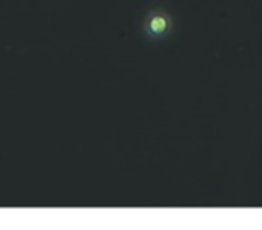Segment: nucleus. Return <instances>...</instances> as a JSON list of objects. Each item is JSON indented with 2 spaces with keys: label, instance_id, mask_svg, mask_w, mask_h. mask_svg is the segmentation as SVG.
Masks as SVG:
<instances>
[{
  "label": "nucleus",
  "instance_id": "f257e3e1",
  "mask_svg": "<svg viewBox=\"0 0 262 230\" xmlns=\"http://www.w3.org/2000/svg\"><path fill=\"white\" fill-rule=\"evenodd\" d=\"M141 29L148 41H162L175 31V20L164 7H152L143 18Z\"/></svg>",
  "mask_w": 262,
  "mask_h": 230
}]
</instances>
